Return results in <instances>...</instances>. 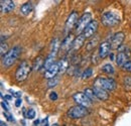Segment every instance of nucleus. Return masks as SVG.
Instances as JSON below:
<instances>
[{
  "label": "nucleus",
  "mask_w": 131,
  "mask_h": 126,
  "mask_svg": "<svg viewBox=\"0 0 131 126\" xmlns=\"http://www.w3.org/2000/svg\"><path fill=\"white\" fill-rule=\"evenodd\" d=\"M94 86L101 88L105 91H113L117 87L116 81L111 78H103V77H98L94 81Z\"/></svg>",
  "instance_id": "1"
},
{
  "label": "nucleus",
  "mask_w": 131,
  "mask_h": 126,
  "mask_svg": "<svg viewBox=\"0 0 131 126\" xmlns=\"http://www.w3.org/2000/svg\"><path fill=\"white\" fill-rule=\"evenodd\" d=\"M102 24L107 27H113L120 22V17L114 11H106L101 16Z\"/></svg>",
  "instance_id": "2"
},
{
  "label": "nucleus",
  "mask_w": 131,
  "mask_h": 126,
  "mask_svg": "<svg viewBox=\"0 0 131 126\" xmlns=\"http://www.w3.org/2000/svg\"><path fill=\"white\" fill-rule=\"evenodd\" d=\"M20 54H21V47H19V46H15V47H12L7 52V55L3 58V65H4V67L5 68L11 67L13 64L15 63V61L18 59Z\"/></svg>",
  "instance_id": "3"
},
{
  "label": "nucleus",
  "mask_w": 131,
  "mask_h": 126,
  "mask_svg": "<svg viewBox=\"0 0 131 126\" xmlns=\"http://www.w3.org/2000/svg\"><path fill=\"white\" fill-rule=\"evenodd\" d=\"M31 70H32V67H30L29 64L26 61H22L20 65L18 66L16 73H15V79L17 82H22V81L27 79Z\"/></svg>",
  "instance_id": "4"
},
{
  "label": "nucleus",
  "mask_w": 131,
  "mask_h": 126,
  "mask_svg": "<svg viewBox=\"0 0 131 126\" xmlns=\"http://www.w3.org/2000/svg\"><path fill=\"white\" fill-rule=\"evenodd\" d=\"M92 21V14L90 12H85L78 20L77 24H76V32L78 33V35L82 34L84 30L86 29V27L91 23Z\"/></svg>",
  "instance_id": "5"
},
{
  "label": "nucleus",
  "mask_w": 131,
  "mask_h": 126,
  "mask_svg": "<svg viewBox=\"0 0 131 126\" xmlns=\"http://www.w3.org/2000/svg\"><path fill=\"white\" fill-rule=\"evenodd\" d=\"M88 109L86 107H83L80 105L74 106L72 108H70L67 112V116L72 118V119H80L85 117L86 115H88Z\"/></svg>",
  "instance_id": "6"
},
{
  "label": "nucleus",
  "mask_w": 131,
  "mask_h": 126,
  "mask_svg": "<svg viewBox=\"0 0 131 126\" xmlns=\"http://www.w3.org/2000/svg\"><path fill=\"white\" fill-rule=\"evenodd\" d=\"M73 99L77 103V105H80V106L86 107V108H88L92 105V101L87 97V95L85 93H76L73 95Z\"/></svg>",
  "instance_id": "7"
},
{
  "label": "nucleus",
  "mask_w": 131,
  "mask_h": 126,
  "mask_svg": "<svg viewBox=\"0 0 131 126\" xmlns=\"http://www.w3.org/2000/svg\"><path fill=\"white\" fill-rule=\"evenodd\" d=\"M126 49H127V47L124 48V49H121V50L117 54V56H116V63H117V65H118L119 67H122V68H123V66H124L125 64L128 62V59H129V57H130V55H131L130 49L128 48L127 51H126Z\"/></svg>",
  "instance_id": "8"
},
{
  "label": "nucleus",
  "mask_w": 131,
  "mask_h": 126,
  "mask_svg": "<svg viewBox=\"0 0 131 126\" xmlns=\"http://www.w3.org/2000/svg\"><path fill=\"white\" fill-rule=\"evenodd\" d=\"M125 38V34L124 32H116L114 35L112 36L111 40H110V47L112 49H117L119 47H121L123 40Z\"/></svg>",
  "instance_id": "9"
},
{
  "label": "nucleus",
  "mask_w": 131,
  "mask_h": 126,
  "mask_svg": "<svg viewBox=\"0 0 131 126\" xmlns=\"http://www.w3.org/2000/svg\"><path fill=\"white\" fill-rule=\"evenodd\" d=\"M99 23L97 20H92L91 23L86 27V29L84 30L82 34L84 35L85 38H90V37H93L95 36L96 32H97V29H98Z\"/></svg>",
  "instance_id": "10"
},
{
  "label": "nucleus",
  "mask_w": 131,
  "mask_h": 126,
  "mask_svg": "<svg viewBox=\"0 0 131 126\" xmlns=\"http://www.w3.org/2000/svg\"><path fill=\"white\" fill-rule=\"evenodd\" d=\"M110 43L108 41H102L99 45V49H98V55L101 59H105L110 55Z\"/></svg>",
  "instance_id": "11"
},
{
  "label": "nucleus",
  "mask_w": 131,
  "mask_h": 126,
  "mask_svg": "<svg viewBox=\"0 0 131 126\" xmlns=\"http://www.w3.org/2000/svg\"><path fill=\"white\" fill-rule=\"evenodd\" d=\"M78 20H79L78 12L75 11V10L72 11V12L70 13L69 17H68L67 21H66V29H67V30H71V29L74 27V25L77 24Z\"/></svg>",
  "instance_id": "12"
},
{
  "label": "nucleus",
  "mask_w": 131,
  "mask_h": 126,
  "mask_svg": "<svg viewBox=\"0 0 131 126\" xmlns=\"http://www.w3.org/2000/svg\"><path fill=\"white\" fill-rule=\"evenodd\" d=\"M15 7V4L11 0H1L0 1V9L2 13H8L12 11Z\"/></svg>",
  "instance_id": "13"
},
{
  "label": "nucleus",
  "mask_w": 131,
  "mask_h": 126,
  "mask_svg": "<svg viewBox=\"0 0 131 126\" xmlns=\"http://www.w3.org/2000/svg\"><path fill=\"white\" fill-rule=\"evenodd\" d=\"M60 74V67H59V64L56 63L54 65H52L50 68H49L46 73H45V78L46 79H54L56 76Z\"/></svg>",
  "instance_id": "14"
},
{
  "label": "nucleus",
  "mask_w": 131,
  "mask_h": 126,
  "mask_svg": "<svg viewBox=\"0 0 131 126\" xmlns=\"http://www.w3.org/2000/svg\"><path fill=\"white\" fill-rule=\"evenodd\" d=\"M85 40H86V38L84 37V35L83 34H80V35H78L75 39H74V41H73V46H72V51H77L78 49H80L81 47H83V45L85 44Z\"/></svg>",
  "instance_id": "15"
},
{
  "label": "nucleus",
  "mask_w": 131,
  "mask_h": 126,
  "mask_svg": "<svg viewBox=\"0 0 131 126\" xmlns=\"http://www.w3.org/2000/svg\"><path fill=\"white\" fill-rule=\"evenodd\" d=\"M93 90H94V93L96 95L97 99H99V100L106 101V100L109 99V94H108L107 91H105V90H103L101 88H98V87H94Z\"/></svg>",
  "instance_id": "16"
},
{
  "label": "nucleus",
  "mask_w": 131,
  "mask_h": 126,
  "mask_svg": "<svg viewBox=\"0 0 131 126\" xmlns=\"http://www.w3.org/2000/svg\"><path fill=\"white\" fill-rule=\"evenodd\" d=\"M73 41H74V39H73V36H72L71 34H70V35H68V36L66 37L65 39L62 41V46H61V48H62L63 50H65V51H68V50L72 49Z\"/></svg>",
  "instance_id": "17"
},
{
  "label": "nucleus",
  "mask_w": 131,
  "mask_h": 126,
  "mask_svg": "<svg viewBox=\"0 0 131 126\" xmlns=\"http://www.w3.org/2000/svg\"><path fill=\"white\" fill-rule=\"evenodd\" d=\"M61 46H62V44H61L60 38H58V37L53 38L51 41V46H50V54L53 56H57L59 49L61 48Z\"/></svg>",
  "instance_id": "18"
},
{
  "label": "nucleus",
  "mask_w": 131,
  "mask_h": 126,
  "mask_svg": "<svg viewBox=\"0 0 131 126\" xmlns=\"http://www.w3.org/2000/svg\"><path fill=\"white\" fill-rule=\"evenodd\" d=\"M45 61H46V60H45V58H43L42 56H37L32 64L33 71H38V70H40V69L43 67V65H45Z\"/></svg>",
  "instance_id": "19"
},
{
  "label": "nucleus",
  "mask_w": 131,
  "mask_h": 126,
  "mask_svg": "<svg viewBox=\"0 0 131 126\" xmlns=\"http://www.w3.org/2000/svg\"><path fill=\"white\" fill-rule=\"evenodd\" d=\"M98 41H99V38L95 35V37L93 36V38H91L87 44H86V49L88 50V51H92L95 47H97V45H98Z\"/></svg>",
  "instance_id": "20"
},
{
  "label": "nucleus",
  "mask_w": 131,
  "mask_h": 126,
  "mask_svg": "<svg viewBox=\"0 0 131 126\" xmlns=\"http://www.w3.org/2000/svg\"><path fill=\"white\" fill-rule=\"evenodd\" d=\"M58 64H59V67H60V74H63V73H65L66 71L69 69L70 62H69V60L67 58H64Z\"/></svg>",
  "instance_id": "21"
},
{
  "label": "nucleus",
  "mask_w": 131,
  "mask_h": 126,
  "mask_svg": "<svg viewBox=\"0 0 131 126\" xmlns=\"http://www.w3.org/2000/svg\"><path fill=\"white\" fill-rule=\"evenodd\" d=\"M31 11H32V5H31L30 2H26V3H24V4L20 7V12H21L23 15H28Z\"/></svg>",
  "instance_id": "22"
},
{
  "label": "nucleus",
  "mask_w": 131,
  "mask_h": 126,
  "mask_svg": "<svg viewBox=\"0 0 131 126\" xmlns=\"http://www.w3.org/2000/svg\"><path fill=\"white\" fill-rule=\"evenodd\" d=\"M54 59H56V56H53V55H51V54H49V56H48V58L46 59V61H45V65H43V67H45V69H46V71L50 68L52 65H54Z\"/></svg>",
  "instance_id": "23"
},
{
  "label": "nucleus",
  "mask_w": 131,
  "mask_h": 126,
  "mask_svg": "<svg viewBox=\"0 0 131 126\" xmlns=\"http://www.w3.org/2000/svg\"><path fill=\"white\" fill-rule=\"evenodd\" d=\"M102 72L105 73V74H108V75H113L114 74V68L112 65L110 64H106L102 67Z\"/></svg>",
  "instance_id": "24"
},
{
  "label": "nucleus",
  "mask_w": 131,
  "mask_h": 126,
  "mask_svg": "<svg viewBox=\"0 0 131 126\" xmlns=\"http://www.w3.org/2000/svg\"><path fill=\"white\" fill-rule=\"evenodd\" d=\"M84 93L87 95V97H88L91 101L97 100V97H96V95H95V93H94V90H93V89H91V88H87V89H85Z\"/></svg>",
  "instance_id": "25"
},
{
  "label": "nucleus",
  "mask_w": 131,
  "mask_h": 126,
  "mask_svg": "<svg viewBox=\"0 0 131 126\" xmlns=\"http://www.w3.org/2000/svg\"><path fill=\"white\" fill-rule=\"evenodd\" d=\"M9 51V49H8V46H7V44L6 43H4V41H2L1 43V45H0V54H1V57H2V59L7 55V52Z\"/></svg>",
  "instance_id": "26"
},
{
  "label": "nucleus",
  "mask_w": 131,
  "mask_h": 126,
  "mask_svg": "<svg viewBox=\"0 0 131 126\" xmlns=\"http://www.w3.org/2000/svg\"><path fill=\"white\" fill-rule=\"evenodd\" d=\"M92 75H93V69H92V68H88V69H86V70L84 71V73H83V75H82V78L84 80L89 79Z\"/></svg>",
  "instance_id": "27"
},
{
  "label": "nucleus",
  "mask_w": 131,
  "mask_h": 126,
  "mask_svg": "<svg viewBox=\"0 0 131 126\" xmlns=\"http://www.w3.org/2000/svg\"><path fill=\"white\" fill-rule=\"evenodd\" d=\"M27 119H33L34 117H35V111L33 110V109H28L27 110V113H26V116H25Z\"/></svg>",
  "instance_id": "28"
},
{
  "label": "nucleus",
  "mask_w": 131,
  "mask_h": 126,
  "mask_svg": "<svg viewBox=\"0 0 131 126\" xmlns=\"http://www.w3.org/2000/svg\"><path fill=\"white\" fill-rule=\"evenodd\" d=\"M58 83H59V80L57 79V78H54V79H50V80H49V82H48V87H49V88L54 87V86L58 85Z\"/></svg>",
  "instance_id": "29"
},
{
  "label": "nucleus",
  "mask_w": 131,
  "mask_h": 126,
  "mask_svg": "<svg viewBox=\"0 0 131 126\" xmlns=\"http://www.w3.org/2000/svg\"><path fill=\"white\" fill-rule=\"evenodd\" d=\"M123 84L125 85V87L131 88V77H125L123 80Z\"/></svg>",
  "instance_id": "30"
},
{
  "label": "nucleus",
  "mask_w": 131,
  "mask_h": 126,
  "mask_svg": "<svg viewBox=\"0 0 131 126\" xmlns=\"http://www.w3.org/2000/svg\"><path fill=\"white\" fill-rule=\"evenodd\" d=\"M49 98L51 101H57L58 100V94L56 92H50L49 95Z\"/></svg>",
  "instance_id": "31"
},
{
  "label": "nucleus",
  "mask_w": 131,
  "mask_h": 126,
  "mask_svg": "<svg viewBox=\"0 0 131 126\" xmlns=\"http://www.w3.org/2000/svg\"><path fill=\"white\" fill-rule=\"evenodd\" d=\"M123 69L125 70V71H127V72H130L131 73V60L130 61H128L127 63L125 64L124 66H123Z\"/></svg>",
  "instance_id": "32"
},
{
  "label": "nucleus",
  "mask_w": 131,
  "mask_h": 126,
  "mask_svg": "<svg viewBox=\"0 0 131 126\" xmlns=\"http://www.w3.org/2000/svg\"><path fill=\"white\" fill-rule=\"evenodd\" d=\"M41 126H49V118H48V117H47L46 119L42 120V124H41Z\"/></svg>",
  "instance_id": "33"
},
{
  "label": "nucleus",
  "mask_w": 131,
  "mask_h": 126,
  "mask_svg": "<svg viewBox=\"0 0 131 126\" xmlns=\"http://www.w3.org/2000/svg\"><path fill=\"white\" fill-rule=\"evenodd\" d=\"M21 102H22V100H21L20 98H17L16 102H15V106H16V107H20V105H21Z\"/></svg>",
  "instance_id": "34"
},
{
  "label": "nucleus",
  "mask_w": 131,
  "mask_h": 126,
  "mask_svg": "<svg viewBox=\"0 0 131 126\" xmlns=\"http://www.w3.org/2000/svg\"><path fill=\"white\" fill-rule=\"evenodd\" d=\"M1 106L3 107V109H4V110H8V106H7L4 102H2V103H1Z\"/></svg>",
  "instance_id": "35"
},
{
  "label": "nucleus",
  "mask_w": 131,
  "mask_h": 126,
  "mask_svg": "<svg viewBox=\"0 0 131 126\" xmlns=\"http://www.w3.org/2000/svg\"><path fill=\"white\" fill-rule=\"evenodd\" d=\"M10 92H11V94L13 95V96H14V97H19V96H20V95H21V93H20V92H18V93H13V92H12V91H10Z\"/></svg>",
  "instance_id": "36"
},
{
  "label": "nucleus",
  "mask_w": 131,
  "mask_h": 126,
  "mask_svg": "<svg viewBox=\"0 0 131 126\" xmlns=\"http://www.w3.org/2000/svg\"><path fill=\"white\" fill-rule=\"evenodd\" d=\"M3 98H4V100H11V96H9V95H5Z\"/></svg>",
  "instance_id": "37"
},
{
  "label": "nucleus",
  "mask_w": 131,
  "mask_h": 126,
  "mask_svg": "<svg viewBox=\"0 0 131 126\" xmlns=\"http://www.w3.org/2000/svg\"><path fill=\"white\" fill-rule=\"evenodd\" d=\"M39 123H40V121L37 119V120H35V121L33 122V125H34V126H38V125H39Z\"/></svg>",
  "instance_id": "38"
},
{
  "label": "nucleus",
  "mask_w": 131,
  "mask_h": 126,
  "mask_svg": "<svg viewBox=\"0 0 131 126\" xmlns=\"http://www.w3.org/2000/svg\"><path fill=\"white\" fill-rule=\"evenodd\" d=\"M110 59H111V61H114V55L113 54H110Z\"/></svg>",
  "instance_id": "39"
},
{
  "label": "nucleus",
  "mask_w": 131,
  "mask_h": 126,
  "mask_svg": "<svg viewBox=\"0 0 131 126\" xmlns=\"http://www.w3.org/2000/svg\"><path fill=\"white\" fill-rule=\"evenodd\" d=\"M0 126H7V125H6V123H5V122L1 121V122H0Z\"/></svg>",
  "instance_id": "40"
},
{
  "label": "nucleus",
  "mask_w": 131,
  "mask_h": 126,
  "mask_svg": "<svg viewBox=\"0 0 131 126\" xmlns=\"http://www.w3.org/2000/svg\"><path fill=\"white\" fill-rule=\"evenodd\" d=\"M52 126H59V124H57V123H56V124H53Z\"/></svg>",
  "instance_id": "41"
}]
</instances>
